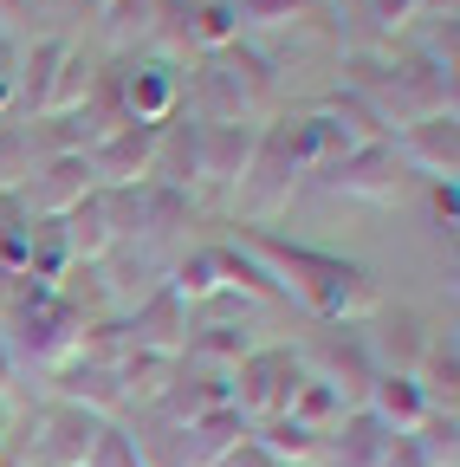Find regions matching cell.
Segmentation results:
<instances>
[{
    "instance_id": "cell-1",
    "label": "cell",
    "mask_w": 460,
    "mask_h": 467,
    "mask_svg": "<svg viewBox=\"0 0 460 467\" xmlns=\"http://www.w3.org/2000/svg\"><path fill=\"white\" fill-rule=\"evenodd\" d=\"M234 448H240V409H208L201 422H189V441H182L176 467H214Z\"/></svg>"
},
{
    "instance_id": "cell-2",
    "label": "cell",
    "mask_w": 460,
    "mask_h": 467,
    "mask_svg": "<svg viewBox=\"0 0 460 467\" xmlns=\"http://www.w3.org/2000/svg\"><path fill=\"white\" fill-rule=\"evenodd\" d=\"M91 441H97V422H91V416H78V409H66V416L52 422L46 461H52V467H85V461H91Z\"/></svg>"
},
{
    "instance_id": "cell-3",
    "label": "cell",
    "mask_w": 460,
    "mask_h": 467,
    "mask_svg": "<svg viewBox=\"0 0 460 467\" xmlns=\"http://www.w3.org/2000/svg\"><path fill=\"white\" fill-rule=\"evenodd\" d=\"M285 409H292V416L285 422H299V429H324L331 416H343V389H331V383H299L292 396H285Z\"/></svg>"
},
{
    "instance_id": "cell-4",
    "label": "cell",
    "mask_w": 460,
    "mask_h": 467,
    "mask_svg": "<svg viewBox=\"0 0 460 467\" xmlns=\"http://www.w3.org/2000/svg\"><path fill=\"white\" fill-rule=\"evenodd\" d=\"M376 416H383V422H395L402 435H409V429H422L428 402H422V389H415L409 377H383V389H376Z\"/></svg>"
},
{
    "instance_id": "cell-5",
    "label": "cell",
    "mask_w": 460,
    "mask_h": 467,
    "mask_svg": "<svg viewBox=\"0 0 460 467\" xmlns=\"http://www.w3.org/2000/svg\"><path fill=\"white\" fill-rule=\"evenodd\" d=\"M85 467H143V461H137V441H130V435L97 429V441H91V461H85Z\"/></svg>"
},
{
    "instance_id": "cell-6",
    "label": "cell",
    "mask_w": 460,
    "mask_h": 467,
    "mask_svg": "<svg viewBox=\"0 0 460 467\" xmlns=\"http://www.w3.org/2000/svg\"><path fill=\"white\" fill-rule=\"evenodd\" d=\"M143 150H149V130H124L118 143L97 150V169H104V175H124L130 162H143Z\"/></svg>"
},
{
    "instance_id": "cell-7",
    "label": "cell",
    "mask_w": 460,
    "mask_h": 467,
    "mask_svg": "<svg viewBox=\"0 0 460 467\" xmlns=\"http://www.w3.org/2000/svg\"><path fill=\"white\" fill-rule=\"evenodd\" d=\"M247 162V137L240 130H214L208 137V175H227V169H240Z\"/></svg>"
},
{
    "instance_id": "cell-8",
    "label": "cell",
    "mask_w": 460,
    "mask_h": 467,
    "mask_svg": "<svg viewBox=\"0 0 460 467\" xmlns=\"http://www.w3.org/2000/svg\"><path fill=\"white\" fill-rule=\"evenodd\" d=\"M376 454H383L376 422H357V429H351V441H343V461H337V467H376Z\"/></svg>"
},
{
    "instance_id": "cell-9",
    "label": "cell",
    "mask_w": 460,
    "mask_h": 467,
    "mask_svg": "<svg viewBox=\"0 0 460 467\" xmlns=\"http://www.w3.org/2000/svg\"><path fill=\"white\" fill-rule=\"evenodd\" d=\"M415 150H422L434 169H454V124H428V137H422Z\"/></svg>"
},
{
    "instance_id": "cell-10",
    "label": "cell",
    "mask_w": 460,
    "mask_h": 467,
    "mask_svg": "<svg viewBox=\"0 0 460 467\" xmlns=\"http://www.w3.org/2000/svg\"><path fill=\"white\" fill-rule=\"evenodd\" d=\"M220 467H292V461H279V454H266L260 441H240L234 454H227V461H220Z\"/></svg>"
}]
</instances>
